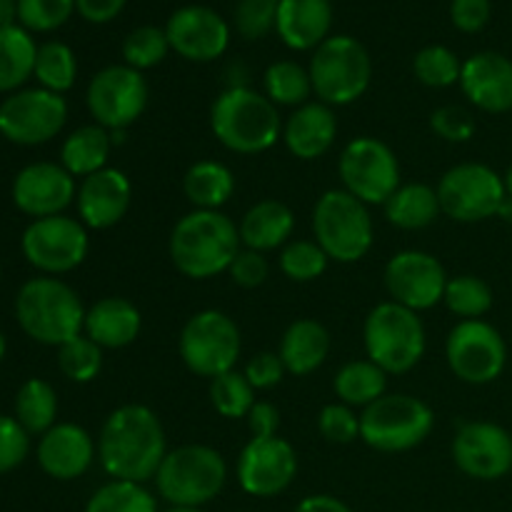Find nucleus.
<instances>
[{"label": "nucleus", "mask_w": 512, "mask_h": 512, "mask_svg": "<svg viewBox=\"0 0 512 512\" xmlns=\"http://www.w3.org/2000/svg\"><path fill=\"white\" fill-rule=\"evenodd\" d=\"M228 275L233 278L235 285H240V288H260L270 275L268 258H265L263 253H258V250L243 248L235 255L233 263H230Z\"/></svg>", "instance_id": "nucleus-51"}, {"label": "nucleus", "mask_w": 512, "mask_h": 512, "mask_svg": "<svg viewBox=\"0 0 512 512\" xmlns=\"http://www.w3.org/2000/svg\"><path fill=\"white\" fill-rule=\"evenodd\" d=\"M313 95L330 108H343L363 98L373 80L368 48L353 35H330L313 50L308 65Z\"/></svg>", "instance_id": "nucleus-7"}, {"label": "nucleus", "mask_w": 512, "mask_h": 512, "mask_svg": "<svg viewBox=\"0 0 512 512\" xmlns=\"http://www.w3.org/2000/svg\"><path fill=\"white\" fill-rule=\"evenodd\" d=\"M68 123L63 95L45 88L15 90L0 103V135L15 145H43Z\"/></svg>", "instance_id": "nucleus-16"}, {"label": "nucleus", "mask_w": 512, "mask_h": 512, "mask_svg": "<svg viewBox=\"0 0 512 512\" xmlns=\"http://www.w3.org/2000/svg\"><path fill=\"white\" fill-rule=\"evenodd\" d=\"M458 85L465 98L485 113L512 110V60L505 55L493 50L470 55L463 63Z\"/></svg>", "instance_id": "nucleus-24"}, {"label": "nucleus", "mask_w": 512, "mask_h": 512, "mask_svg": "<svg viewBox=\"0 0 512 512\" xmlns=\"http://www.w3.org/2000/svg\"><path fill=\"white\" fill-rule=\"evenodd\" d=\"M5 350H8V345H5V335L0 333V363H3V358H5Z\"/></svg>", "instance_id": "nucleus-60"}, {"label": "nucleus", "mask_w": 512, "mask_h": 512, "mask_svg": "<svg viewBox=\"0 0 512 512\" xmlns=\"http://www.w3.org/2000/svg\"><path fill=\"white\" fill-rule=\"evenodd\" d=\"M318 430L328 443L350 445L360 438V415L345 403H330L320 410Z\"/></svg>", "instance_id": "nucleus-47"}, {"label": "nucleus", "mask_w": 512, "mask_h": 512, "mask_svg": "<svg viewBox=\"0 0 512 512\" xmlns=\"http://www.w3.org/2000/svg\"><path fill=\"white\" fill-rule=\"evenodd\" d=\"M35 80L40 88L50 90V93H68L78 78V60L75 53L60 40H50V43L38 45V55H35Z\"/></svg>", "instance_id": "nucleus-37"}, {"label": "nucleus", "mask_w": 512, "mask_h": 512, "mask_svg": "<svg viewBox=\"0 0 512 512\" xmlns=\"http://www.w3.org/2000/svg\"><path fill=\"white\" fill-rule=\"evenodd\" d=\"M435 428L428 403L405 393H385L360 413V440L378 453H408Z\"/></svg>", "instance_id": "nucleus-9"}, {"label": "nucleus", "mask_w": 512, "mask_h": 512, "mask_svg": "<svg viewBox=\"0 0 512 512\" xmlns=\"http://www.w3.org/2000/svg\"><path fill=\"white\" fill-rule=\"evenodd\" d=\"M338 175L343 190L365 205H385V200L403 185L398 155L373 135H360L345 145L338 158Z\"/></svg>", "instance_id": "nucleus-11"}, {"label": "nucleus", "mask_w": 512, "mask_h": 512, "mask_svg": "<svg viewBox=\"0 0 512 512\" xmlns=\"http://www.w3.org/2000/svg\"><path fill=\"white\" fill-rule=\"evenodd\" d=\"M58 365L60 373L73 383H93L103 370V348L88 338V335H78V338L68 340L58 348Z\"/></svg>", "instance_id": "nucleus-42"}, {"label": "nucleus", "mask_w": 512, "mask_h": 512, "mask_svg": "<svg viewBox=\"0 0 512 512\" xmlns=\"http://www.w3.org/2000/svg\"><path fill=\"white\" fill-rule=\"evenodd\" d=\"M285 370L295 378L315 373L330 355V333L313 318H298L285 328L278 348Z\"/></svg>", "instance_id": "nucleus-29"}, {"label": "nucleus", "mask_w": 512, "mask_h": 512, "mask_svg": "<svg viewBox=\"0 0 512 512\" xmlns=\"http://www.w3.org/2000/svg\"><path fill=\"white\" fill-rule=\"evenodd\" d=\"M453 460L475 480H500L512 470V435L495 423H465L453 438Z\"/></svg>", "instance_id": "nucleus-20"}, {"label": "nucleus", "mask_w": 512, "mask_h": 512, "mask_svg": "<svg viewBox=\"0 0 512 512\" xmlns=\"http://www.w3.org/2000/svg\"><path fill=\"white\" fill-rule=\"evenodd\" d=\"M263 93L270 103L285 105V108H300L310 103L313 83H310L308 68H303L295 60H278L268 65L263 75Z\"/></svg>", "instance_id": "nucleus-36"}, {"label": "nucleus", "mask_w": 512, "mask_h": 512, "mask_svg": "<svg viewBox=\"0 0 512 512\" xmlns=\"http://www.w3.org/2000/svg\"><path fill=\"white\" fill-rule=\"evenodd\" d=\"M440 210L458 223H480L498 215L503 205V178L483 163H460L450 168L438 183Z\"/></svg>", "instance_id": "nucleus-13"}, {"label": "nucleus", "mask_w": 512, "mask_h": 512, "mask_svg": "<svg viewBox=\"0 0 512 512\" xmlns=\"http://www.w3.org/2000/svg\"><path fill=\"white\" fill-rule=\"evenodd\" d=\"M168 455V440L155 410L128 403L105 418L98 435V460L113 480L148 483Z\"/></svg>", "instance_id": "nucleus-1"}, {"label": "nucleus", "mask_w": 512, "mask_h": 512, "mask_svg": "<svg viewBox=\"0 0 512 512\" xmlns=\"http://www.w3.org/2000/svg\"><path fill=\"white\" fill-rule=\"evenodd\" d=\"M298 453L280 435L250 438L238 455V483L253 498H275L293 485Z\"/></svg>", "instance_id": "nucleus-18"}, {"label": "nucleus", "mask_w": 512, "mask_h": 512, "mask_svg": "<svg viewBox=\"0 0 512 512\" xmlns=\"http://www.w3.org/2000/svg\"><path fill=\"white\" fill-rule=\"evenodd\" d=\"M285 373H288V370H285L280 355L270 353V350L253 355L243 368V375L248 378V383L253 385L255 393H258V390H273L275 385L283 383Z\"/></svg>", "instance_id": "nucleus-50"}, {"label": "nucleus", "mask_w": 512, "mask_h": 512, "mask_svg": "<svg viewBox=\"0 0 512 512\" xmlns=\"http://www.w3.org/2000/svg\"><path fill=\"white\" fill-rule=\"evenodd\" d=\"M293 512H353V508L335 495H308Z\"/></svg>", "instance_id": "nucleus-55"}, {"label": "nucleus", "mask_w": 512, "mask_h": 512, "mask_svg": "<svg viewBox=\"0 0 512 512\" xmlns=\"http://www.w3.org/2000/svg\"><path fill=\"white\" fill-rule=\"evenodd\" d=\"M243 250L240 230L223 210H190L175 223L168 253L175 270L190 280H210L228 273Z\"/></svg>", "instance_id": "nucleus-2"}, {"label": "nucleus", "mask_w": 512, "mask_h": 512, "mask_svg": "<svg viewBox=\"0 0 512 512\" xmlns=\"http://www.w3.org/2000/svg\"><path fill=\"white\" fill-rule=\"evenodd\" d=\"M430 128L445 143H468L475 135V120L460 105H443L430 115Z\"/></svg>", "instance_id": "nucleus-48"}, {"label": "nucleus", "mask_w": 512, "mask_h": 512, "mask_svg": "<svg viewBox=\"0 0 512 512\" xmlns=\"http://www.w3.org/2000/svg\"><path fill=\"white\" fill-rule=\"evenodd\" d=\"M78 195L75 178L60 163L25 165L13 180V203L30 218H53Z\"/></svg>", "instance_id": "nucleus-21"}, {"label": "nucleus", "mask_w": 512, "mask_h": 512, "mask_svg": "<svg viewBox=\"0 0 512 512\" xmlns=\"http://www.w3.org/2000/svg\"><path fill=\"white\" fill-rule=\"evenodd\" d=\"M18 20V0H0V28H10Z\"/></svg>", "instance_id": "nucleus-56"}, {"label": "nucleus", "mask_w": 512, "mask_h": 512, "mask_svg": "<svg viewBox=\"0 0 512 512\" xmlns=\"http://www.w3.org/2000/svg\"><path fill=\"white\" fill-rule=\"evenodd\" d=\"M445 360L455 378L468 385H488L508 363L503 335L485 320H460L445 340Z\"/></svg>", "instance_id": "nucleus-15"}, {"label": "nucleus", "mask_w": 512, "mask_h": 512, "mask_svg": "<svg viewBox=\"0 0 512 512\" xmlns=\"http://www.w3.org/2000/svg\"><path fill=\"white\" fill-rule=\"evenodd\" d=\"M85 512H158V500L143 483L110 480L90 495Z\"/></svg>", "instance_id": "nucleus-38"}, {"label": "nucleus", "mask_w": 512, "mask_h": 512, "mask_svg": "<svg viewBox=\"0 0 512 512\" xmlns=\"http://www.w3.org/2000/svg\"><path fill=\"white\" fill-rule=\"evenodd\" d=\"M413 73L428 88H450L460 83L463 60L445 45H425L413 58Z\"/></svg>", "instance_id": "nucleus-41"}, {"label": "nucleus", "mask_w": 512, "mask_h": 512, "mask_svg": "<svg viewBox=\"0 0 512 512\" xmlns=\"http://www.w3.org/2000/svg\"><path fill=\"white\" fill-rule=\"evenodd\" d=\"M333 390L340 403L365 410L388 393V373L373 360H350L335 373Z\"/></svg>", "instance_id": "nucleus-33"}, {"label": "nucleus", "mask_w": 512, "mask_h": 512, "mask_svg": "<svg viewBox=\"0 0 512 512\" xmlns=\"http://www.w3.org/2000/svg\"><path fill=\"white\" fill-rule=\"evenodd\" d=\"M150 88L140 70L108 65L90 78L85 103L95 125L105 130H128L148 108Z\"/></svg>", "instance_id": "nucleus-12"}, {"label": "nucleus", "mask_w": 512, "mask_h": 512, "mask_svg": "<svg viewBox=\"0 0 512 512\" xmlns=\"http://www.w3.org/2000/svg\"><path fill=\"white\" fill-rule=\"evenodd\" d=\"M170 50L190 63H213L228 50L230 25L208 5H183L165 23Z\"/></svg>", "instance_id": "nucleus-19"}, {"label": "nucleus", "mask_w": 512, "mask_h": 512, "mask_svg": "<svg viewBox=\"0 0 512 512\" xmlns=\"http://www.w3.org/2000/svg\"><path fill=\"white\" fill-rule=\"evenodd\" d=\"M443 303L458 318L480 320L493 308V290L478 275H458L448 278Z\"/></svg>", "instance_id": "nucleus-39"}, {"label": "nucleus", "mask_w": 512, "mask_h": 512, "mask_svg": "<svg viewBox=\"0 0 512 512\" xmlns=\"http://www.w3.org/2000/svg\"><path fill=\"white\" fill-rule=\"evenodd\" d=\"M503 183H505V190H508V195H512V163H510V168H508V173H505V178H503Z\"/></svg>", "instance_id": "nucleus-58"}, {"label": "nucleus", "mask_w": 512, "mask_h": 512, "mask_svg": "<svg viewBox=\"0 0 512 512\" xmlns=\"http://www.w3.org/2000/svg\"><path fill=\"white\" fill-rule=\"evenodd\" d=\"M30 435L15 418L0 415V475L10 473L28 458Z\"/></svg>", "instance_id": "nucleus-49"}, {"label": "nucleus", "mask_w": 512, "mask_h": 512, "mask_svg": "<svg viewBox=\"0 0 512 512\" xmlns=\"http://www.w3.org/2000/svg\"><path fill=\"white\" fill-rule=\"evenodd\" d=\"M228 463L210 445H180L168 450L155 475L158 495L173 508H203L223 493Z\"/></svg>", "instance_id": "nucleus-5"}, {"label": "nucleus", "mask_w": 512, "mask_h": 512, "mask_svg": "<svg viewBox=\"0 0 512 512\" xmlns=\"http://www.w3.org/2000/svg\"><path fill=\"white\" fill-rule=\"evenodd\" d=\"M58 418V395L48 380L30 378L15 395V420L28 435L48 433Z\"/></svg>", "instance_id": "nucleus-35"}, {"label": "nucleus", "mask_w": 512, "mask_h": 512, "mask_svg": "<svg viewBox=\"0 0 512 512\" xmlns=\"http://www.w3.org/2000/svg\"><path fill=\"white\" fill-rule=\"evenodd\" d=\"M168 53V35H165V28H158V25H140V28L130 30L123 40L125 65L140 70V73L163 63Z\"/></svg>", "instance_id": "nucleus-43"}, {"label": "nucleus", "mask_w": 512, "mask_h": 512, "mask_svg": "<svg viewBox=\"0 0 512 512\" xmlns=\"http://www.w3.org/2000/svg\"><path fill=\"white\" fill-rule=\"evenodd\" d=\"M365 355L388 375H405L423 360L428 335L420 313L385 300L368 313L363 325Z\"/></svg>", "instance_id": "nucleus-6"}, {"label": "nucleus", "mask_w": 512, "mask_h": 512, "mask_svg": "<svg viewBox=\"0 0 512 512\" xmlns=\"http://www.w3.org/2000/svg\"><path fill=\"white\" fill-rule=\"evenodd\" d=\"M280 0H238L233 13L235 30L245 40H260L273 33L278 23Z\"/></svg>", "instance_id": "nucleus-46"}, {"label": "nucleus", "mask_w": 512, "mask_h": 512, "mask_svg": "<svg viewBox=\"0 0 512 512\" xmlns=\"http://www.w3.org/2000/svg\"><path fill=\"white\" fill-rule=\"evenodd\" d=\"M140 328H143V315L138 305L130 303L128 298L110 295L90 305L85 313L83 333L103 350H120L138 340Z\"/></svg>", "instance_id": "nucleus-27"}, {"label": "nucleus", "mask_w": 512, "mask_h": 512, "mask_svg": "<svg viewBox=\"0 0 512 512\" xmlns=\"http://www.w3.org/2000/svg\"><path fill=\"white\" fill-rule=\"evenodd\" d=\"M85 313L80 295L53 275L28 280L15 298V318L23 333L53 348L83 335Z\"/></svg>", "instance_id": "nucleus-4"}, {"label": "nucleus", "mask_w": 512, "mask_h": 512, "mask_svg": "<svg viewBox=\"0 0 512 512\" xmlns=\"http://www.w3.org/2000/svg\"><path fill=\"white\" fill-rule=\"evenodd\" d=\"M498 215L505 220V223H512V195H505V200H503V205H500Z\"/></svg>", "instance_id": "nucleus-57"}, {"label": "nucleus", "mask_w": 512, "mask_h": 512, "mask_svg": "<svg viewBox=\"0 0 512 512\" xmlns=\"http://www.w3.org/2000/svg\"><path fill=\"white\" fill-rule=\"evenodd\" d=\"M128 0H75V10L80 13V18H85L88 23L103 25L110 23L120 15V10L125 8Z\"/></svg>", "instance_id": "nucleus-54"}, {"label": "nucleus", "mask_w": 512, "mask_h": 512, "mask_svg": "<svg viewBox=\"0 0 512 512\" xmlns=\"http://www.w3.org/2000/svg\"><path fill=\"white\" fill-rule=\"evenodd\" d=\"M73 13L75 0H18V20L28 33L58 30Z\"/></svg>", "instance_id": "nucleus-45"}, {"label": "nucleus", "mask_w": 512, "mask_h": 512, "mask_svg": "<svg viewBox=\"0 0 512 512\" xmlns=\"http://www.w3.org/2000/svg\"><path fill=\"white\" fill-rule=\"evenodd\" d=\"M95 455L98 443L90 438L88 430L75 423H55L48 433L40 435L38 465L53 480L68 483L80 478L90 470Z\"/></svg>", "instance_id": "nucleus-23"}, {"label": "nucleus", "mask_w": 512, "mask_h": 512, "mask_svg": "<svg viewBox=\"0 0 512 512\" xmlns=\"http://www.w3.org/2000/svg\"><path fill=\"white\" fill-rule=\"evenodd\" d=\"M38 45L23 25L0 28V93H13L35 70Z\"/></svg>", "instance_id": "nucleus-34"}, {"label": "nucleus", "mask_w": 512, "mask_h": 512, "mask_svg": "<svg viewBox=\"0 0 512 512\" xmlns=\"http://www.w3.org/2000/svg\"><path fill=\"white\" fill-rule=\"evenodd\" d=\"M210 403H213L218 415L228 420H238L248 418L250 408L258 400H255V388L248 383L243 370H230V373L210 380Z\"/></svg>", "instance_id": "nucleus-40"}, {"label": "nucleus", "mask_w": 512, "mask_h": 512, "mask_svg": "<svg viewBox=\"0 0 512 512\" xmlns=\"http://www.w3.org/2000/svg\"><path fill=\"white\" fill-rule=\"evenodd\" d=\"M315 243L335 263H358L375 243V225L363 200L348 190H325L313 208Z\"/></svg>", "instance_id": "nucleus-8"}, {"label": "nucleus", "mask_w": 512, "mask_h": 512, "mask_svg": "<svg viewBox=\"0 0 512 512\" xmlns=\"http://www.w3.org/2000/svg\"><path fill=\"white\" fill-rule=\"evenodd\" d=\"M110 150H113L110 130L100 128V125L95 123L83 125V128L73 130V133L63 140V148H60V165H63L73 178H88V175L108 168Z\"/></svg>", "instance_id": "nucleus-31"}, {"label": "nucleus", "mask_w": 512, "mask_h": 512, "mask_svg": "<svg viewBox=\"0 0 512 512\" xmlns=\"http://www.w3.org/2000/svg\"><path fill=\"white\" fill-rule=\"evenodd\" d=\"M493 5L490 0H453L450 3V20L460 33H480L490 23Z\"/></svg>", "instance_id": "nucleus-52"}, {"label": "nucleus", "mask_w": 512, "mask_h": 512, "mask_svg": "<svg viewBox=\"0 0 512 512\" xmlns=\"http://www.w3.org/2000/svg\"><path fill=\"white\" fill-rule=\"evenodd\" d=\"M243 350L240 328L223 310H200L185 320L178 338L180 360L200 378H218L235 370Z\"/></svg>", "instance_id": "nucleus-10"}, {"label": "nucleus", "mask_w": 512, "mask_h": 512, "mask_svg": "<svg viewBox=\"0 0 512 512\" xmlns=\"http://www.w3.org/2000/svg\"><path fill=\"white\" fill-rule=\"evenodd\" d=\"M338 138V118L330 105L320 100L300 105L283 123V143L298 160H318Z\"/></svg>", "instance_id": "nucleus-25"}, {"label": "nucleus", "mask_w": 512, "mask_h": 512, "mask_svg": "<svg viewBox=\"0 0 512 512\" xmlns=\"http://www.w3.org/2000/svg\"><path fill=\"white\" fill-rule=\"evenodd\" d=\"M448 273L435 255L425 250H400L385 265V290L403 308L423 313L443 303Z\"/></svg>", "instance_id": "nucleus-17"}, {"label": "nucleus", "mask_w": 512, "mask_h": 512, "mask_svg": "<svg viewBox=\"0 0 512 512\" xmlns=\"http://www.w3.org/2000/svg\"><path fill=\"white\" fill-rule=\"evenodd\" d=\"M333 3L330 0H280L278 30L280 40L290 50H315L330 38Z\"/></svg>", "instance_id": "nucleus-26"}, {"label": "nucleus", "mask_w": 512, "mask_h": 512, "mask_svg": "<svg viewBox=\"0 0 512 512\" xmlns=\"http://www.w3.org/2000/svg\"><path fill=\"white\" fill-rule=\"evenodd\" d=\"M238 230L243 248L258 250L265 255L270 250H283L290 243L295 230V215L280 200H258L243 215Z\"/></svg>", "instance_id": "nucleus-28"}, {"label": "nucleus", "mask_w": 512, "mask_h": 512, "mask_svg": "<svg viewBox=\"0 0 512 512\" xmlns=\"http://www.w3.org/2000/svg\"><path fill=\"white\" fill-rule=\"evenodd\" d=\"M20 248L35 270L55 278L85 263L90 250L88 228L68 215L38 218L25 228Z\"/></svg>", "instance_id": "nucleus-14"}, {"label": "nucleus", "mask_w": 512, "mask_h": 512, "mask_svg": "<svg viewBox=\"0 0 512 512\" xmlns=\"http://www.w3.org/2000/svg\"><path fill=\"white\" fill-rule=\"evenodd\" d=\"M183 193L193 210H220L235 195V175L220 160H198L183 175Z\"/></svg>", "instance_id": "nucleus-30"}, {"label": "nucleus", "mask_w": 512, "mask_h": 512, "mask_svg": "<svg viewBox=\"0 0 512 512\" xmlns=\"http://www.w3.org/2000/svg\"><path fill=\"white\" fill-rule=\"evenodd\" d=\"M385 218L400 230H423L443 215L438 200V190L425 183L400 185L383 205Z\"/></svg>", "instance_id": "nucleus-32"}, {"label": "nucleus", "mask_w": 512, "mask_h": 512, "mask_svg": "<svg viewBox=\"0 0 512 512\" xmlns=\"http://www.w3.org/2000/svg\"><path fill=\"white\" fill-rule=\"evenodd\" d=\"M330 258L315 240H290L280 250V270L293 283H313L328 270Z\"/></svg>", "instance_id": "nucleus-44"}, {"label": "nucleus", "mask_w": 512, "mask_h": 512, "mask_svg": "<svg viewBox=\"0 0 512 512\" xmlns=\"http://www.w3.org/2000/svg\"><path fill=\"white\" fill-rule=\"evenodd\" d=\"M210 130L223 148L238 155H258L283 138L278 105L253 88H225L210 105Z\"/></svg>", "instance_id": "nucleus-3"}, {"label": "nucleus", "mask_w": 512, "mask_h": 512, "mask_svg": "<svg viewBox=\"0 0 512 512\" xmlns=\"http://www.w3.org/2000/svg\"><path fill=\"white\" fill-rule=\"evenodd\" d=\"M163 512H205V510L203 508H173V505H170V508Z\"/></svg>", "instance_id": "nucleus-59"}, {"label": "nucleus", "mask_w": 512, "mask_h": 512, "mask_svg": "<svg viewBox=\"0 0 512 512\" xmlns=\"http://www.w3.org/2000/svg\"><path fill=\"white\" fill-rule=\"evenodd\" d=\"M248 428L253 438H273L280 430V410L268 400H258L248 413Z\"/></svg>", "instance_id": "nucleus-53"}, {"label": "nucleus", "mask_w": 512, "mask_h": 512, "mask_svg": "<svg viewBox=\"0 0 512 512\" xmlns=\"http://www.w3.org/2000/svg\"><path fill=\"white\" fill-rule=\"evenodd\" d=\"M133 200V183L118 168H103L80 180L75 205L78 220L90 230H110L125 218Z\"/></svg>", "instance_id": "nucleus-22"}]
</instances>
